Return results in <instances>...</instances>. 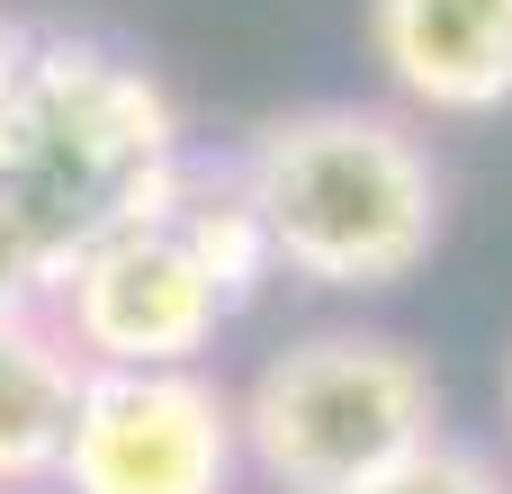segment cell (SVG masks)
<instances>
[{"instance_id": "obj_9", "label": "cell", "mask_w": 512, "mask_h": 494, "mask_svg": "<svg viewBox=\"0 0 512 494\" xmlns=\"http://www.w3.org/2000/svg\"><path fill=\"white\" fill-rule=\"evenodd\" d=\"M36 45H45V36L0 9V135L18 126V99H27V81H36Z\"/></svg>"}, {"instance_id": "obj_7", "label": "cell", "mask_w": 512, "mask_h": 494, "mask_svg": "<svg viewBox=\"0 0 512 494\" xmlns=\"http://www.w3.org/2000/svg\"><path fill=\"white\" fill-rule=\"evenodd\" d=\"M81 351L54 324V306L0 297V494L54 486L72 405H81Z\"/></svg>"}, {"instance_id": "obj_2", "label": "cell", "mask_w": 512, "mask_h": 494, "mask_svg": "<svg viewBox=\"0 0 512 494\" xmlns=\"http://www.w3.org/2000/svg\"><path fill=\"white\" fill-rule=\"evenodd\" d=\"M270 261L306 288L378 297L405 288L441 243V162L396 108L315 99L270 117L243 153Z\"/></svg>"}, {"instance_id": "obj_1", "label": "cell", "mask_w": 512, "mask_h": 494, "mask_svg": "<svg viewBox=\"0 0 512 494\" xmlns=\"http://www.w3.org/2000/svg\"><path fill=\"white\" fill-rule=\"evenodd\" d=\"M180 153V99L144 54L45 36L18 126L0 135V297L54 306V288L171 189Z\"/></svg>"}, {"instance_id": "obj_8", "label": "cell", "mask_w": 512, "mask_h": 494, "mask_svg": "<svg viewBox=\"0 0 512 494\" xmlns=\"http://www.w3.org/2000/svg\"><path fill=\"white\" fill-rule=\"evenodd\" d=\"M369 494H512V477L486 459V450H468V441L441 432V441H423L414 459H396Z\"/></svg>"}, {"instance_id": "obj_4", "label": "cell", "mask_w": 512, "mask_h": 494, "mask_svg": "<svg viewBox=\"0 0 512 494\" xmlns=\"http://www.w3.org/2000/svg\"><path fill=\"white\" fill-rule=\"evenodd\" d=\"M243 423L207 369H90L54 486L63 494H234Z\"/></svg>"}, {"instance_id": "obj_10", "label": "cell", "mask_w": 512, "mask_h": 494, "mask_svg": "<svg viewBox=\"0 0 512 494\" xmlns=\"http://www.w3.org/2000/svg\"><path fill=\"white\" fill-rule=\"evenodd\" d=\"M504 423H512V360H504Z\"/></svg>"}, {"instance_id": "obj_3", "label": "cell", "mask_w": 512, "mask_h": 494, "mask_svg": "<svg viewBox=\"0 0 512 494\" xmlns=\"http://www.w3.org/2000/svg\"><path fill=\"white\" fill-rule=\"evenodd\" d=\"M234 423L243 459L279 494H369L396 459L441 441V378L396 333L324 324L252 369Z\"/></svg>"}, {"instance_id": "obj_6", "label": "cell", "mask_w": 512, "mask_h": 494, "mask_svg": "<svg viewBox=\"0 0 512 494\" xmlns=\"http://www.w3.org/2000/svg\"><path fill=\"white\" fill-rule=\"evenodd\" d=\"M369 63L423 117L512 108V0H369Z\"/></svg>"}, {"instance_id": "obj_5", "label": "cell", "mask_w": 512, "mask_h": 494, "mask_svg": "<svg viewBox=\"0 0 512 494\" xmlns=\"http://www.w3.org/2000/svg\"><path fill=\"white\" fill-rule=\"evenodd\" d=\"M234 315L243 306L162 198L54 288V324L72 333L81 369H198V351H216Z\"/></svg>"}]
</instances>
